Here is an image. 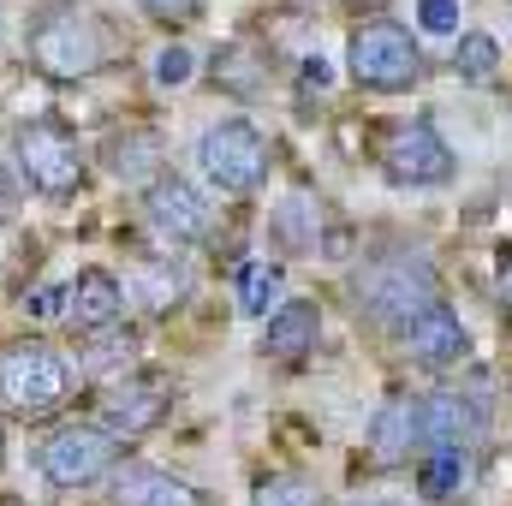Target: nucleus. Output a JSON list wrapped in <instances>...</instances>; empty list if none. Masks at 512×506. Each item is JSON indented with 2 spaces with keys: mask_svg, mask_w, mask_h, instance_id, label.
Instances as JSON below:
<instances>
[{
  "mask_svg": "<svg viewBox=\"0 0 512 506\" xmlns=\"http://www.w3.org/2000/svg\"><path fill=\"white\" fill-rule=\"evenodd\" d=\"M251 506H328V495L304 471H268V477H256Z\"/></svg>",
  "mask_w": 512,
  "mask_h": 506,
  "instance_id": "22",
  "label": "nucleus"
},
{
  "mask_svg": "<svg viewBox=\"0 0 512 506\" xmlns=\"http://www.w3.org/2000/svg\"><path fill=\"white\" fill-rule=\"evenodd\" d=\"M114 465H120V435L102 429V423H84V417L54 423V429L42 435V447H36V471H42L54 489H90V483H102Z\"/></svg>",
  "mask_w": 512,
  "mask_h": 506,
  "instance_id": "6",
  "label": "nucleus"
},
{
  "mask_svg": "<svg viewBox=\"0 0 512 506\" xmlns=\"http://www.w3.org/2000/svg\"><path fill=\"white\" fill-rule=\"evenodd\" d=\"M102 161H108V173L120 185H149L161 173V161H167V143H161V131H149V126H126V131H108Z\"/></svg>",
  "mask_w": 512,
  "mask_h": 506,
  "instance_id": "17",
  "label": "nucleus"
},
{
  "mask_svg": "<svg viewBox=\"0 0 512 506\" xmlns=\"http://www.w3.org/2000/svg\"><path fill=\"white\" fill-rule=\"evenodd\" d=\"M197 173L221 197H251L268 179V137L251 120H221L197 137Z\"/></svg>",
  "mask_w": 512,
  "mask_h": 506,
  "instance_id": "7",
  "label": "nucleus"
},
{
  "mask_svg": "<svg viewBox=\"0 0 512 506\" xmlns=\"http://www.w3.org/2000/svg\"><path fill=\"white\" fill-rule=\"evenodd\" d=\"M191 298V268H185V256H155L149 262V310H179Z\"/></svg>",
  "mask_w": 512,
  "mask_h": 506,
  "instance_id": "23",
  "label": "nucleus"
},
{
  "mask_svg": "<svg viewBox=\"0 0 512 506\" xmlns=\"http://www.w3.org/2000/svg\"><path fill=\"white\" fill-rule=\"evenodd\" d=\"M131 6L155 24H191L197 18V0H131Z\"/></svg>",
  "mask_w": 512,
  "mask_h": 506,
  "instance_id": "26",
  "label": "nucleus"
},
{
  "mask_svg": "<svg viewBox=\"0 0 512 506\" xmlns=\"http://www.w3.org/2000/svg\"><path fill=\"white\" fill-rule=\"evenodd\" d=\"M346 286H352V310H358L364 322H376V328H393V334H399L417 310H429V304L441 298V274H435V262L423 251L364 256Z\"/></svg>",
  "mask_w": 512,
  "mask_h": 506,
  "instance_id": "1",
  "label": "nucleus"
},
{
  "mask_svg": "<svg viewBox=\"0 0 512 506\" xmlns=\"http://www.w3.org/2000/svg\"><path fill=\"white\" fill-rule=\"evenodd\" d=\"M78 364L48 340H12L0 346V405L24 423H48L78 399Z\"/></svg>",
  "mask_w": 512,
  "mask_h": 506,
  "instance_id": "2",
  "label": "nucleus"
},
{
  "mask_svg": "<svg viewBox=\"0 0 512 506\" xmlns=\"http://www.w3.org/2000/svg\"><path fill=\"white\" fill-rule=\"evenodd\" d=\"M376 506H393V501H376Z\"/></svg>",
  "mask_w": 512,
  "mask_h": 506,
  "instance_id": "33",
  "label": "nucleus"
},
{
  "mask_svg": "<svg viewBox=\"0 0 512 506\" xmlns=\"http://www.w3.org/2000/svg\"><path fill=\"white\" fill-rule=\"evenodd\" d=\"M66 310V286H36L24 292V316H60Z\"/></svg>",
  "mask_w": 512,
  "mask_h": 506,
  "instance_id": "28",
  "label": "nucleus"
},
{
  "mask_svg": "<svg viewBox=\"0 0 512 506\" xmlns=\"http://www.w3.org/2000/svg\"><path fill=\"white\" fill-rule=\"evenodd\" d=\"M173 405H179L173 376H161V370H126V376H114L102 387V417L96 423L114 429L120 441H137V435L161 429L173 417Z\"/></svg>",
  "mask_w": 512,
  "mask_h": 506,
  "instance_id": "8",
  "label": "nucleus"
},
{
  "mask_svg": "<svg viewBox=\"0 0 512 506\" xmlns=\"http://www.w3.org/2000/svg\"><path fill=\"white\" fill-rule=\"evenodd\" d=\"M316 340H322V304H316V298H280V304L262 316L256 352L274 358V364H292V358L316 352Z\"/></svg>",
  "mask_w": 512,
  "mask_h": 506,
  "instance_id": "15",
  "label": "nucleus"
},
{
  "mask_svg": "<svg viewBox=\"0 0 512 506\" xmlns=\"http://www.w3.org/2000/svg\"><path fill=\"white\" fill-rule=\"evenodd\" d=\"M143 215H149V227H155L167 245H179V251L215 239V209H209V197H203L191 179H179V173H155V179L143 185Z\"/></svg>",
  "mask_w": 512,
  "mask_h": 506,
  "instance_id": "10",
  "label": "nucleus"
},
{
  "mask_svg": "<svg viewBox=\"0 0 512 506\" xmlns=\"http://www.w3.org/2000/svg\"><path fill=\"white\" fill-rule=\"evenodd\" d=\"M304 84L322 90V84H328V60H304Z\"/></svg>",
  "mask_w": 512,
  "mask_h": 506,
  "instance_id": "30",
  "label": "nucleus"
},
{
  "mask_svg": "<svg viewBox=\"0 0 512 506\" xmlns=\"http://www.w3.org/2000/svg\"><path fill=\"white\" fill-rule=\"evenodd\" d=\"M191 78H197V54H191L185 42H167V48L155 54V84H161V90H185Z\"/></svg>",
  "mask_w": 512,
  "mask_h": 506,
  "instance_id": "24",
  "label": "nucleus"
},
{
  "mask_svg": "<svg viewBox=\"0 0 512 506\" xmlns=\"http://www.w3.org/2000/svg\"><path fill=\"white\" fill-rule=\"evenodd\" d=\"M483 441V399L459 387L423 393V447H477Z\"/></svg>",
  "mask_w": 512,
  "mask_h": 506,
  "instance_id": "16",
  "label": "nucleus"
},
{
  "mask_svg": "<svg viewBox=\"0 0 512 506\" xmlns=\"http://www.w3.org/2000/svg\"><path fill=\"white\" fill-rule=\"evenodd\" d=\"M18 197H24V179H18L12 161H0V227L18 221Z\"/></svg>",
  "mask_w": 512,
  "mask_h": 506,
  "instance_id": "27",
  "label": "nucleus"
},
{
  "mask_svg": "<svg viewBox=\"0 0 512 506\" xmlns=\"http://www.w3.org/2000/svg\"><path fill=\"white\" fill-rule=\"evenodd\" d=\"M12 167H18L24 191L66 203L84 185V143L66 120H24L12 131Z\"/></svg>",
  "mask_w": 512,
  "mask_h": 506,
  "instance_id": "4",
  "label": "nucleus"
},
{
  "mask_svg": "<svg viewBox=\"0 0 512 506\" xmlns=\"http://www.w3.org/2000/svg\"><path fill=\"white\" fill-rule=\"evenodd\" d=\"M399 340H405V358L417 364V370H429V376H447V370H459L465 358H471V328L435 298L429 310H417L405 328H399Z\"/></svg>",
  "mask_w": 512,
  "mask_h": 506,
  "instance_id": "11",
  "label": "nucleus"
},
{
  "mask_svg": "<svg viewBox=\"0 0 512 506\" xmlns=\"http://www.w3.org/2000/svg\"><path fill=\"white\" fill-rule=\"evenodd\" d=\"M495 298H501V310L512 316V245H501V256H495Z\"/></svg>",
  "mask_w": 512,
  "mask_h": 506,
  "instance_id": "29",
  "label": "nucleus"
},
{
  "mask_svg": "<svg viewBox=\"0 0 512 506\" xmlns=\"http://www.w3.org/2000/svg\"><path fill=\"white\" fill-rule=\"evenodd\" d=\"M382 173L399 191H429L453 179V149L435 131V120H399L382 137Z\"/></svg>",
  "mask_w": 512,
  "mask_h": 506,
  "instance_id": "9",
  "label": "nucleus"
},
{
  "mask_svg": "<svg viewBox=\"0 0 512 506\" xmlns=\"http://www.w3.org/2000/svg\"><path fill=\"white\" fill-rule=\"evenodd\" d=\"M108 54H114V36H108V24H102L90 6H54V12H42L36 30H30V60H36V72H42V78H60V84H78V78L102 72Z\"/></svg>",
  "mask_w": 512,
  "mask_h": 506,
  "instance_id": "3",
  "label": "nucleus"
},
{
  "mask_svg": "<svg viewBox=\"0 0 512 506\" xmlns=\"http://www.w3.org/2000/svg\"><path fill=\"white\" fill-rule=\"evenodd\" d=\"M0 465H6V423H0Z\"/></svg>",
  "mask_w": 512,
  "mask_h": 506,
  "instance_id": "31",
  "label": "nucleus"
},
{
  "mask_svg": "<svg viewBox=\"0 0 512 506\" xmlns=\"http://www.w3.org/2000/svg\"><path fill=\"white\" fill-rule=\"evenodd\" d=\"M471 465H477V447H423L417 453V489L429 501H459L471 489Z\"/></svg>",
  "mask_w": 512,
  "mask_h": 506,
  "instance_id": "19",
  "label": "nucleus"
},
{
  "mask_svg": "<svg viewBox=\"0 0 512 506\" xmlns=\"http://www.w3.org/2000/svg\"><path fill=\"white\" fill-rule=\"evenodd\" d=\"M268 233H274V245L286 256H304L322 245V197H310V191H286L280 197V209L268 215Z\"/></svg>",
  "mask_w": 512,
  "mask_h": 506,
  "instance_id": "18",
  "label": "nucleus"
},
{
  "mask_svg": "<svg viewBox=\"0 0 512 506\" xmlns=\"http://www.w3.org/2000/svg\"><path fill=\"white\" fill-rule=\"evenodd\" d=\"M417 18H423V30H435V36H453V30H459V0H417Z\"/></svg>",
  "mask_w": 512,
  "mask_h": 506,
  "instance_id": "25",
  "label": "nucleus"
},
{
  "mask_svg": "<svg viewBox=\"0 0 512 506\" xmlns=\"http://www.w3.org/2000/svg\"><path fill=\"white\" fill-rule=\"evenodd\" d=\"M346 72L358 90H376V96H399L411 84H423V48L405 24L393 18H376L364 30H352L346 42Z\"/></svg>",
  "mask_w": 512,
  "mask_h": 506,
  "instance_id": "5",
  "label": "nucleus"
},
{
  "mask_svg": "<svg viewBox=\"0 0 512 506\" xmlns=\"http://www.w3.org/2000/svg\"><path fill=\"white\" fill-rule=\"evenodd\" d=\"M102 483H108L114 506H209L203 489H191L185 477H173L161 465H143V459H120Z\"/></svg>",
  "mask_w": 512,
  "mask_h": 506,
  "instance_id": "13",
  "label": "nucleus"
},
{
  "mask_svg": "<svg viewBox=\"0 0 512 506\" xmlns=\"http://www.w3.org/2000/svg\"><path fill=\"white\" fill-rule=\"evenodd\" d=\"M0 506H24V501H18V495H6V501H0Z\"/></svg>",
  "mask_w": 512,
  "mask_h": 506,
  "instance_id": "32",
  "label": "nucleus"
},
{
  "mask_svg": "<svg viewBox=\"0 0 512 506\" xmlns=\"http://www.w3.org/2000/svg\"><path fill=\"white\" fill-rule=\"evenodd\" d=\"M501 42L489 36V30H465L459 36V48H453V72L465 78V84H477V90H489L495 78H501Z\"/></svg>",
  "mask_w": 512,
  "mask_h": 506,
  "instance_id": "20",
  "label": "nucleus"
},
{
  "mask_svg": "<svg viewBox=\"0 0 512 506\" xmlns=\"http://www.w3.org/2000/svg\"><path fill=\"white\" fill-rule=\"evenodd\" d=\"M60 322L72 328V334H102V328H120L126 322V286L108 274V268H84L78 280H66V310H60Z\"/></svg>",
  "mask_w": 512,
  "mask_h": 506,
  "instance_id": "12",
  "label": "nucleus"
},
{
  "mask_svg": "<svg viewBox=\"0 0 512 506\" xmlns=\"http://www.w3.org/2000/svg\"><path fill=\"white\" fill-rule=\"evenodd\" d=\"M370 465L376 471H393V465H411L417 453H423V399H411V393H399V399H387L382 411L370 417Z\"/></svg>",
  "mask_w": 512,
  "mask_h": 506,
  "instance_id": "14",
  "label": "nucleus"
},
{
  "mask_svg": "<svg viewBox=\"0 0 512 506\" xmlns=\"http://www.w3.org/2000/svg\"><path fill=\"white\" fill-rule=\"evenodd\" d=\"M280 298H286V268L280 262L256 256V262L239 268V304H245V316H268Z\"/></svg>",
  "mask_w": 512,
  "mask_h": 506,
  "instance_id": "21",
  "label": "nucleus"
}]
</instances>
